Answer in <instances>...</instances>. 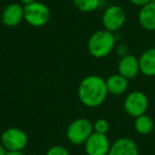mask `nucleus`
I'll list each match as a JSON object with an SVG mask.
<instances>
[{"label": "nucleus", "mask_w": 155, "mask_h": 155, "mask_svg": "<svg viewBox=\"0 0 155 155\" xmlns=\"http://www.w3.org/2000/svg\"><path fill=\"white\" fill-rule=\"evenodd\" d=\"M116 47V37L114 33L105 30H98L91 35L87 41L89 54L96 58H103L110 55Z\"/></svg>", "instance_id": "f03ea898"}, {"label": "nucleus", "mask_w": 155, "mask_h": 155, "mask_svg": "<svg viewBox=\"0 0 155 155\" xmlns=\"http://www.w3.org/2000/svg\"><path fill=\"white\" fill-rule=\"evenodd\" d=\"M110 142L106 134L94 132L84 143V150L87 155H108Z\"/></svg>", "instance_id": "6e6552de"}, {"label": "nucleus", "mask_w": 155, "mask_h": 155, "mask_svg": "<svg viewBox=\"0 0 155 155\" xmlns=\"http://www.w3.org/2000/svg\"><path fill=\"white\" fill-rule=\"evenodd\" d=\"M25 19L24 5L21 3H10L5 8L1 15V20L5 26L9 28L16 27Z\"/></svg>", "instance_id": "9d476101"}, {"label": "nucleus", "mask_w": 155, "mask_h": 155, "mask_svg": "<svg viewBox=\"0 0 155 155\" xmlns=\"http://www.w3.org/2000/svg\"><path fill=\"white\" fill-rule=\"evenodd\" d=\"M5 155H25L22 152H7Z\"/></svg>", "instance_id": "5701e85b"}, {"label": "nucleus", "mask_w": 155, "mask_h": 155, "mask_svg": "<svg viewBox=\"0 0 155 155\" xmlns=\"http://www.w3.org/2000/svg\"><path fill=\"white\" fill-rule=\"evenodd\" d=\"M34 1H36V0H19V3H21L22 5H30V3H33Z\"/></svg>", "instance_id": "412c9836"}, {"label": "nucleus", "mask_w": 155, "mask_h": 155, "mask_svg": "<svg viewBox=\"0 0 155 155\" xmlns=\"http://www.w3.org/2000/svg\"><path fill=\"white\" fill-rule=\"evenodd\" d=\"M7 152H8V151L5 150V148L2 146V143L0 142V155H5V154H7Z\"/></svg>", "instance_id": "4be33fe9"}, {"label": "nucleus", "mask_w": 155, "mask_h": 155, "mask_svg": "<svg viewBox=\"0 0 155 155\" xmlns=\"http://www.w3.org/2000/svg\"><path fill=\"white\" fill-rule=\"evenodd\" d=\"M149 104H150L149 98L143 91H134L127 95L123 101V108L129 116L136 118L147 114L149 110Z\"/></svg>", "instance_id": "423d86ee"}, {"label": "nucleus", "mask_w": 155, "mask_h": 155, "mask_svg": "<svg viewBox=\"0 0 155 155\" xmlns=\"http://www.w3.org/2000/svg\"><path fill=\"white\" fill-rule=\"evenodd\" d=\"M115 50H116L117 55H119L120 58H123V56L127 55L129 53V47H127L125 44H119L115 47Z\"/></svg>", "instance_id": "6ab92c4d"}, {"label": "nucleus", "mask_w": 155, "mask_h": 155, "mask_svg": "<svg viewBox=\"0 0 155 155\" xmlns=\"http://www.w3.org/2000/svg\"><path fill=\"white\" fill-rule=\"evenodd\" d=\"M25 19L28 25L35 28L44 27L50 21L51 12L48 5L41 1H34L28 5L24 7Z\"/></svg>", "instance_id": "20e7f679"}, {"label": "nucleus", "mask_w": 155, "mask_h": 155, "mask_svg": "<svg viewBox=\"0 0 155 155\" xmlns=\"http://www.w3.org/2000/svg\"><path fill=\"white\" fill-rule=\"evenodd\" d=\"M93 124H94V132H96V133L107 134V132L110 131V122L104 118L97 119Z\"/></svg>", "instance_id": "f3484780"}, {"label": "nucleus", "mask_w": 155, "mask_h": 155, "mask_svg": "<svg viewBox=\"0 0 155 155\" xmlns=\"http://www.w3.org/2000/svg\"><path fill=\"white\" fill-rule=\"evenodd\" d=\"M138 60L140 73L148 78L155 77V48H149L144 50L140 54Z\"/></svg>", "instance_id": "ddd939ff"}, {"label": "nucleus", "mask_w": 155, "mask_h": 155, "mask_svg": "<svg viewBox=\"0 0 155 155\" xmlns=\"http://www.w3.org/2000/svg\"><path fill=\"white\" fill-rule=\"evenodd\" d=\"M127 21V14L120 5H110L102 14V25L110 32L119 31Z\"/></svg>", "instance_id": "0eeeda50"}, {"label": "nucleus", "mask_w": 155, "mask_h": 155, "mask_svg": "<svg viewBox=\"0 0 155 155\" xmlns=\"http://www.w3.org/2000/svg\"><path fill=\"white\" fill-rule=\"evenodd\" d=\"M152 2H155V0H152Z\"/></svg>", "instance_id": "b1692460"}, {"label": "nucleus", "mask_w": 155, "mask_h": 155, "mask_svg": "<svg viewBox=\"0 0 155 155\" xmlns=\"http://www.w3.org/2000/svg\"><path fill=\"white\" fill-rule=\"evenodd\" d=\"M108 96L106 82L99 75H87L78 87V97L81 103L87 107H98L104 103Z\"/></svg>", "instance_id": "f257e3e1"}, {"label": "nucleus", "mask_w": 155, "mask_h": 155, "mask_svg": "<svg viewBox=\"0 0 155 155\" xmlns=\"http://www.w3.org/2000/svg\"><path fill=\"white\" fill-rule=\"evenodd\" d=\"M138 22L147 31H155V2H150L140 8L138 12Z\"/></svg>", "instance_id": "f8f14e48"}, {"label": "nucleus", "mask_w": 155, "mask_h": 155, "mask_svg": "<svg viewBox=\"0 0 155 155\" xmlns=\"http://www.w3.org/2000/svg\"><path fill=\"white\" fill-rule=\"evenodd\" d=\"M94 133V124L87 118H78L68 125L66 137L74 146L84 144L88 137Z\"/></svg>", "instance_id": "7ed1b4c3"}, {"label": "nucleus", "mask_w": 155, "mask_h": 155, "mask_svg": "<svg viewBox=\"0 0 155 155\" xmlns=\"http://www.w3.org/2000/svg\"><path fill=\"white\" fill-rule=\"evenodd\" d=\"M45 155H69V151L65 147L55 144V146H52L51 148L48 149Z\"/></svg>", "instance_id": "a211bd4d"}, {"label": "nucleus", "mask_w": 155, "mask_h": 155, "mask_svg": "<svg viewBox=\"0 0 155 155\" xmlns=\"http://www.w3.org/2000/svg\"><path fill=\"white\" fill-rule=\"evenodd\" d=\"M28 135L19 127H9L2 132L0 142L8 152H22L28 144Z\"/></svg>", "instance_id": "39448f33"}, {"label": "nucleus", "mask_w": 155, "mask_h": 155, "mask_svg": "<svg viewBox=\"0 0 155 155\" xmlns=\"http://www.w3.org/2000/svg\"><path fill=\"white\" fill-rule=\"evenodd\" d=\"M131 5H135V7H139V8H142L144 5H147L148 3L152 2V0H127Z\"/></svg>", "instance_id": "aec40b11"}, {"label": "nucleus", "mask_w": 155, "mask_h": 155, "mask_svg": "<svg viewBox=\"0 0 155 155\" xmlns=\"http://www.w3.org/2000/svg\"><path fill=\"white\" fill-rule=\"evenodd\" d=\"M117 68L119 74L127 80H133L140 73L139 60L133 54H127L123 58H120Z\"/></svg>", "instance_id": "1a4fd4ad"}, {"label": "nucleus", "mask_w": 155, "mask_h": 155, "mask_svg": "<svg viewBox=\"0 0 155 155\" xmlns=\"http://www.w3.org/2000/svg\"><path fill=\"white\" fill-rule=\"evenodd\" d=\"M108 95L121 96L127 93L129 88V80L119 73H115L105 80Z\"/></svg>", "instance_id": "4468645a"}, {"label": "nucleus", "mask_w": 155, "mask_h": 155, "mask_svg": "<svg viewBox=\"0 0 155 155\" xmlns=\"http://www.w3.org/2000/svg\"><path fill=\"white\" fill-rule=\"evenodd\" d=\"M155 127V120L149 115L144 114L136 117L134 120V129L140 135H149Z\"/></svg>", "instance_id": "2eb2a0df"}, {"label": "nucleus", "mask_w": 155, "mask_h": 155, "mask_svg": "<svg viewBox=\"0 0 155 155\" xmlns=\"http://www.w3.org/2000/svg\"><path fill=\"white\" fill-rule=\"evenodd\" d=\"M73 5L80 12L91 13L99 9L101 0H73Z\"/></svg>", "instance_id": "dca6fc26"}, {"label": "nucleus", "mask_w": 155, "mask_h": 155, "mask_svg": "<svg viewBox=\"0 0 155 155\" xmlns=\"http://www.w3.org/2000/svg\"><path fill=\"white\" fill-rule=\"evenodd\" d=\"M108 155H139V150L134 139L120 137L110 144Z\"/></svg>", "instance_id": "9b49d317"}]
</instances>
